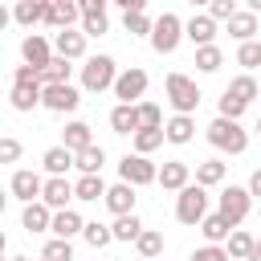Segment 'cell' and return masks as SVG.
I'll use <instances>...</instances> for the list:
<instances>
[{
	"mask_svg": "<svg viewBox=\"0 0 261 261\" xmlns=\"http://www.w3.org/2000/svg\"><path fill=\"white\" fill-rule=\"evenodd\" d=\"M114 77H118V65H114L110 53H94V57H86V65H82V90H86V94H102V90H110Z\"/></svg>",
	"mask_w": 261,
	"mask_h": 261,
	"instance_id": "6da1fadb",
	"label": "cell"
},
{
	"mask_svg": "<svg viewBox=\"0 0 261 261\" xmlns=\"http://www.w3.org/2000/svg\"><path fill=\"white\" fill-rule=\"evenodd\" d=\"M208 143H212L216 151H224V155H245V147H249V130H245L241 122L212 118V122H208Z\"/></svg>",
	"mask_w": 261,
	"mask_h": 261,
	"instance_id": "7a4b0ae2",
	"label": "cell"
},
{
	"mask_svg": "<svg viewBox=\"0 0 261 261\" xmlns=\"http://www.w3.org/2000/svg\"><path fill=\"white\" fill-rule=\"evenodd\" d=\"M179 41H184V20H179L175 12H163V16H155V20H151V49H155L159 57L175 53V49H179Z\"/></svg>",
	"mask_w": 261,
	"mask_h": 261,
	"instance_id": "3957f363",
	"label": "cell"
},
{
	"mask_svg": "<svg viewBox=\"0 0 261 261\" xmlns=\"http://www.w3.org/2000/svg\"><path fill=\"white\" fill-rule=\"evenodd\" d=\"M163 90H167V102L175 106V114H192L196 106H200V86L188 77V73H167V82H163Z\"/></svg>",
	"mask_w": 261,
	"mask_h": 261,
	"instance_id": "277c9868",
	"label": "cell"
},
{
	"mask_svg": "<svg viewBox=\"0 0 261 261\" xmlns=\"http://www.w3.org/2000/svg\"><path fill=\"white\" fill-rule=\"evenodd\" d=\"M208 216V192L200 184H188L184 192H175V220L179 224H200Z\"/></svg>",
	"mask_w": 261,
	"mask_h": 261,
	"instance_id": "5b68a950",
	"label": "cell"
},
{
	"mask_svg": "<svg viewBox=\"0 0 261 261\" xmlns=\"http://www.w3.org/2000/svg\"><path fill=\"white\" fill-rule=\"evenodd\" d=\"M147 82H151V77H147V69L130 65V69H122V73L114 77V86H110V90H114V98H118L122 106H139V102H143V94H147Z\"/></svg>",
	"mask_w": 261,
	"mask_h": 261,
	"instance_id": "8992f818",
	"label": "cell"
},
{
	"mask_svg": "<svg viewBox=\"0 0 261 261\" xmlns=\"http://www.w3.org/2000/svg\"><path fill=\"white\" fill-rule=\"evenodd\" d=\"M41 106L53 114H73L82 106V90L73 82H57V86H41Z\"/></svg>",
	"mask_w": 261,
	"mask_h": 261,
	"instance_id": "52a82bcc",
	"label": "cell"
},
{
	"mask_svg": "<svg viewBox=\"0 0 261 261\" xmlns=\"http://www.w3.org/2000/svg\"><path fill=\"white\" fill-rule=\"evenodd\" d=\"M155 171H159V167H155L147 155H122V159H118V179L130 184V188L155 184Z\"/></svg>",
	"mask_w": 261,
	"mask_h": 261,
	"instance_id": "ba28073f",
	"label": "cell"
},
{
	"mask_svg": "<svg viewBox=\"0 0 261 261\" xmlns=\"http://www.w3.org/2000/svg\"><path fill=\"white\" fill-rule=\"evenodd\" d=\"M249 208H253V196H249L245 188L228 184V188L220 192V208H216V212H220V216H224V220H228L232 228H237V224H241V220L249 216Z\"/></svg>",
	"mask_w": 261,
	"mask_h": 261,
	"instance_id": "9c48e42d",
	"label": "cell"
},
{
	"mask_svg": "<svg viewBox=\"0 0 261 261\" xmlns=\"http://www.w3.org/2000/svg\"><path fill=\"white\" fill-rule=\"evenodd\" d=\"M77 12H82V37H102L106 29H110V20H106V0H82L77 4Z\"/></svg>",
	"mask_w": 261,
	"mask_h": 261,
	"instance_id": "30bf717a",
	"label": "cell"
},
{
	"mask_svg": "<svg viewBox=\"0 0 261 261\" xmlns=\"http://www.w3.org/2000/svg\"><path fill=\"white\" fill-rule=\"evenodd\" d=\"M41 175L37 171H29V167H20V171H12V179H8V196L12 200H20V204H33V200H41Z\"/></svg>",
	"mask_w": 261,
	"mask_h": 261,
	"instance_id": "8fae6325",
	"label": "cell"
},
{
	"mask_svg": "<svg viewBox=\"0 0 261 261\" xmlns=\"http://www.w3.org/2000/svg\"><path fill=\"white\" fill-rule=\"evenodd\" d=\"M69 200H73V184H69L65 175H49V179L41 184V204H45L49 212L69 208Z\"/></svg>",
	"mask_w": 261,
	"mask_h": 261,
	"instance_id": "7c38bea8",
	"label": "cell"
},
{
	"mask_svg": "<svg viewBox=\"0 0 261 261\" xmlns=\"http://www.w3.org/2000/svg\"><path fill=\"white\" fill-rule=\"evenodd\" d=\"M155 184H159L163 192H184V188L192 184V167H188L184 159H167V163L155 171Z\"/></svg>",
	"mask_w": 261,
	"mask_h": 261,
	"instance_id": "4fadbf2b",
	"label": "cell"
},
{
	"mask_svg": "<svg viewBox=\"0 0 261 261\" xmlns=\"http://www.w3.org/2000/svg\"><path fill=\"white\" fill-rule=\"evenodd\" d=\"M77 20H82V12H77L73 0H49V4H45V24H49V29L65 33V29H73Z\"/></svg>",
	"mask_w": 261,
	"mask_h": 261,
	"instance_id": "5bb4252c",
	"label": "cell"
},
{
	"mask_svg": "<svg viewBox=\"0 0 261 261\" xmlns=\"http://www.w3.org/2000/svg\"><path fill=\"white\" fill-rule=\"evenodd\" d=\"M20 57H24V65H29V69H37V73H41V69L49 65L53 49H49V41H45L41 33H29V37L20 41Z\"/></svg>",
	"mask_w": 261,
	"mask_h": 261,
	"instance_id": "9a60e30c",
	"label": "cell"
},
{
	"mask_svg": "<svg viewBox=\"0 0 261 261\" xmlns=\"http://www.w3.org/2000/svg\"><path fill=\"white\" fill-rule=\"evenodd\" d=\"M135 200H139V196H135V188H130V184H122V179H118V184H110V188H106V196H102V204H106L114 216H130V212H135Z\"/></svg>",
	"mask_w": 261,
	"mask_h": 261,
	"instance_id": "2e32d148",
	"label": "cell"
},
{
	"mask_svg": "<svg viewBox=\"0 0 261 261\" xmlns=\"http://www.w3.org/2000/svg\"><path fill=\"white\" fill-rule=\"evenodd\" d=\"M82 212L77 208H61V212H53V220H49V232L57 237V241H73V237H82Z\"/></svg>",
	"mask_w": 261,
	"mask_h": 261,
	"instance_id": "e0dca14e",
	"label": "cell"
},
{
	"mask_svg": "<svg viewBox=\"0 0 261 261\" xmlns=\"http://www.w3.org/2000/svg\"><path fill=\"white\" fill-rule=\"evenodd\" d=\"M61 147H65L69 155H77V151H86V147H94V135H90V122H82V118H73V122H65V130H61Z\"/></svg>",
	"mask_w": 261,
	"mask_h": 261,
	"instance_id": "ac0fdd59",
	"label": "cell"
},
{
	"mask_svg": "<svg viewBox=\"0 0 261 261\" xmlns=\"http://www.w3.org/2000/svg\"><path fill=\"white\" fill-rule=\"evenodd\" d=\"M184 37L200 49V45H212V37H216V20L208 16V12H196L188 24H184Z\"/></svg>",
	"mask_w": 261,
	"mask_h": 261,
	"instance_id": "d6986e66",
	"label": "cell"
},
{
	"mask_svg": "<svg viewBox=\"0 0 261 261\" xmlns=\"http://www.w3.org/2000/svg\"><path fill=\"white\" fill-rule=\"evenodd\" d=\"M192 135H196V122H192V114H171V118L163 122V143H175V147H184V143H192Z\"/></svg>",
	"mask_w": 261,
	"mask_h": 261,
	"instance_id": "ffe728a7",
	"label": "cell"
},
{
	"mask_svg": "<svg viewBox=\"0 0 261 261\" xmlns=\"http://www.w3.org/2000/svg\"><path fill=\"white\" fill-rule=\"evenodd\" d=\"M53 49H57V57H65V61L86 57V37H82V29H65V33H57Z\"/></svg>",
	"mask_w": 261,
	"mask_h": 261,
	"instance_id": "44dd1931",
	"label": "cell"
},
{
	"mask_svg": "<svg viewBox=\"0 0 261 261\" xmlns=\"http://www.w3.org/2000/svg\"><path fill=\"white\" fill-rule=\"evenodd\" d=\"M49 220H53V212H49L41 200L24 204V212H20V228H24V232H49Z\"/></svg>",
	"mask_w": 261,
	"mask_h": 261,
	"instance_id": "7402d4cb",
	"label": "cell"
},
{
	"mask_svg": "<svg viewBox=\"0 0 261 261\" xmlns=\"http://www.w3.org/2000/svg\"><path fill=\"white\" fill-rule=\"evenodd\" d=\"M224 24H228V37H237L241 45H245V41H253V33H257V16H253L249 8H237Z\"/></svg>",
	"mask_w": 261,
	"mask_h": 261,
	"instance_id": "603a6c76",
	"label": "cell"
},
{
	"mask_svg": "<svg viewBox=\"0 0 261 261\" xmlns=\"http://www.w3.org/2000/svg\"><path fill=\"white\" fill-rule=\"evenodd\" d=\"M8 102H12V110H20V114L37 110V106H41V82H33V86H12V90H8Z\"/></svg>",
	"mask_w": 261,
	"mask_h": 261,
	"instance_id": "cb8c5ba5",
	"label": "cell"
},
{
	"mask_svg": "<svg viewBox=\"0 0 261 261\" xmlns=\"http://www.w3.org/2000/svg\"><path fill=\"white\" fill-rule=\"evenodd\" d=\"M257 249V241H253V232H245V228H232L228 232V241H224V253H228V261H249V253Z\"/></svg>",
	"mask_w": 261,
	"mask_h": 261,
	"instance_id": "d4e9b609",
	"label": "cell"
},
{
	"mask_svg": "<svg viewBox=\"0 0 261 261\" xmlns=\"http://www.w3.org/2000/svg\"><path fill=\"white\" fill-rule=\"evenodd\" d=\"M45 4H49V0H20V4L12 8V20H16L20 29L41 24V20H45Z\"/></svg>",
	"mask_w": 261,
	"mask_h": 261,
	"instance_id": "484cf974",
	"label": "cell"
},
{
	"mask_svg": "<svg viewBox=\"0 0 261 261\" xmlns=\"http://www.w3.org/2000/svg\"><path fill=\"white\" fill-rule=\"evenodd\" d=\"M102 196H106V184H102V175H77V179H73V200L98 204Z\"/></svg>",
	"mask_w": 261,
	"mask_h": 261,
	"instance_id": "4316f807",
	"label": "cell"
},
{
	"mask_svg": "<svg viewBox=\"0 0 261 261\" xmlns=\"http://www.w3.org/2000/svg\"><path fill=\"white\" fill-rule=\"evenodd\" d=\"M200 232H204V241H208V245H224V241H228V232H232V224H228L220 212H208V216L200 220Z\"/></svg>",
	"mask_w": 261,
	"mask_h": 261,
	"instance_id": "83f0119b",
	"label": "cell"
},
{
	"mask_svg": "<svg viewBox=\"0 0 261 261\" xmlns=\"http://www.w3.org/2000/svg\"><path fill=\"white\" fill-rule=\"evenodd\" d=\"M228 98H237L241 106H249V102H257V77L253 73H237L232 82H228V90H224Z\"/></svg>",
	"mask_w": 261,
	"mask_h": 261,
	"instance_id": "f1b7e54d",
	"label": "cell"
},
{
	"mask_svg": "<svg viewBox=\"0 0 261 261\" xmlns=\"http://www.w3.org/2000/svg\"><path fill=\"white\" fill-rule=\"evenodd\" d=\"M102 163H106V151L94 143V147H86V151H77L73 155V167L82 171V175H102Z\"/></svg>",
	"mask_w": 261,
	"mask_h": 261,
	"instance_id": "f546056e",
	"label": "cell"
},
{
	"mask_svg": "<svg viewBox=\"0 0 261 261\" xmlns=\"http://www.w3.org/2000/svg\"><path fill=\"white\" fill-rule=\"evenodd\" d=\"M69 73H73V65H69L65 57H57V53H53V57H49V65L37 73V82H41V86H57V82H69Z\"/></svg>",
	"mask_w": 261,
	"mask_h": 261,
	"instance_id": "4dcf8cb0",
	"label": "cell"
},
{
	"mask_svg": "<svg viewBox=\"0 0 261 261\" xmlns=\"http://www.w3.org/2000/svg\"><path fill=\"white\" fill-rule=\"evenodd\" d=\"M224 163L220 159H204V163H196V184L208 192V188H216V184H224Z\"/></svg>",
	"mask_w": 261,
	"mask_h": 261,
	"instance_id": "1f68e13d",
	"label": "cell"
},
{
	"mask_svg": "<svg viewBox=\"0 0 261 261\" xmlns=\"http://www.w3.org/2000/svg\"><path fill=\"white\" fill-rule=\"evenodd\" d=\"M110 130H114V135H135V130H139L135 106H122V102H118V106L110 110Z\"/></svg>",
	"mask_w": 261,
	"mask_h": 261,
	"instance_id": "d6a6232c",
	"label": "cell"
},
{
	"mask_svg": "<svg viewBox=\"0 0 261 261\" xmlns=\"http://www.w3.org/2000/svg\"><path fill=\"white\" fill-rule=\"evenodd\" d=\"M41 163H45V171H49V175H65V171L73 167V155H69L65 147H49V151L41 155Z\"/></svg>",
	"mask_w": 261,
	"mask_h": 261,
	"instance_id": "836d02e7",
	"label": "cell"
},
{
	"mask_svg": "<svg viewBox=\"0 0 261 261\" xmlns=\"http://www.w3.org/2000/svg\"><path fill=\"white\" fill-rule=\"evenodd\" d=\"M139 232H143V220L130 212V216H114V224H110V237L114 241H139Z\"/></svg>",
	"mask_w": 261,
	"mask_h": 261,
	"instance_id": "e575fe53",
	"label": "cell"
},
{
	"mask_svg": "<svg viewBox=\"0 0 261 261\" xmlns=\"http://www.w3.org/2000/svg\"><path fill=\"white\" fill-rule=\"evenodd\" d=\"M135 249H139V257H143V261H155V257L163 253V232L143 228V232H139V241H135Z\"/></svg>",
	"mask_w": 261,
	"mask_h": 261,
	"instance_id": "d590c367",
	"label": "cell"
},
{
	"mask_svg": "<svg viewBox=\"0 0 261 261\" xmlns=\"http://www.w3.org/2000/svg\"><path fill=\"white\" fill-rule=\"evenodd\" d=\"M220 65H224V53H220L216 45H200V49H196V69H200V73H216Z\"/></svg>",
	"mask_w": 261,
	"mask_h": 261,
	"instance_id": "8d00e7d4",
	"label": "cell"
},
{
	"mask_svg": "<svg viewBox=\"0 0 261 261\" xmlns=\"http://www.w3.org/2000/svg\"><path fill=\"white\" fill-rule=\"evenodd\" d=\"M135 118H139V130H159L163 126V110L155 102H139L135 106Z\"/></svg>",
	"mask_w": 261,
	"mask_h": 261,
	"instance_id": "74e56055",
	"label": "cell"
},
{
	"mask_svg": "<svg viewBox=\"0 0 261 261\" xmlns=\"http://www.w3.org/2000/svg\"><path fill=\"white\" fill-rule=\"evenodd\" d=\"M82 237H86V245L90 249H106L114 237H110V224H98V220H86L82 224Z\"/></svg>",
	"mask_w": 261,
	"mask_h": 261,
	"instance_id": "f35d334b",
	"label": "cell"
},
{
	"mask_svg": "<svg viewBox=\"0 0 261 261\" xmlns=\"http://www.w3.org/2000/svg\"><path fill=\"white\" fill-rule=\"evenodd\" d=\"M130 139H135V155H151V151L163 147V126L159 130H135Z\"/></svg>",
	"mask_w": 261,
	"mask_h": 261,
	"instance_id": "ab89813d",
	"label": "cell"
},
{
	"mask_svg": "<svg viewBox=\"0 0 261 261\" xmlns=\"http://www.w3.org/2000/svg\"><path fill=\"white\" fill-rule=\"evenodd\" d=\"M237 65H245V73L257 69V65H261V41H245V45H237Z\"/></svg>",
	"mask_w": 261,
	"mask_h": 261,
	"instance_id": "60d3db41",
	"label": "cell"
},
{
	"mask_svg": "<svg viewBox=\"0 0 261 261\" xmlns=\"http://www.w3.org/2000/svg\"><path fill=\"white\" fill-rule=\"evenodd\" d=\"M122 24L130 37H151V16L147 12H122Z\"/></svg>",
	"mask_w": 261,
	"mask_h": 261,
	"instance_id": "b9f144b4",
	"label": "cell"
},
{
	"mask_svg": "<svg viewBox=\"0 0 261 261\" xmlns=\"http://www.w3.org/2000/svg\"><path fill=\"white\" fill-rule=\"evenodd\" d=\"M245 110H249V106H241V102L228 98V94H220V102H216V118H228V122H241Z\"/></svg>",
	"mask_w": 261,
	"mask_h": 261,
	"instance_id": "7bdbcfd3",
	"label": "cell"
},
{
	"mask_svg": "<svg viewBox=\"0 0 261 261\" xmlns=\"http://www.w3.org/2000/svg\"><path fill=\"white\" fill-rule=\"evenodd\" d=\"M41 257H45V261H73V245H69V241H57V237H53V241L45 245V253H41Z\"/></svg>",
	"mask_w": 261,
	"mask_h": 261,
	"instance_id": "ee69618b",
	"label": "cell"
},
{
	"mask_svg": "<svg viewBox=\"0 0 261 261\" xmlns=\"http://www.w3.org/2000/svg\"><path fill=\"white\" fill-rule=\"evenodd\" d=\"M24 155V147H20V139H12V135H4L0 139V163H16Z\"/></svg>",
	"mask_w": 261,
	"mask_h": 261,
	"instance_id": "f6af8a7d",
	"label": "cell"
},
{
	"mask_svg": "<svg viewBox=\"0 0 261 261\" xmlns=\"http://www.w3.org/2000/svg\"><path fill=\"white\" fill-rule=\"evenodd\" d=\"M192 261H228V253H224V245H200L192 253Z\"/></svg>",
	"mask_w": 261,
	"mask_h": 261,
	"instance_id": "bcb514c9",
	"label": "cell"
},
{
	"mask_svg": "<svg viewBox=\"0 0 261 261\" xmlns=\"http://www.w3.org/2000/svg\"><path fill=\"white\" fill-rule=\"evenodd\" d=\"M232 12H237V4H232V0H212V4H208V16H212L216 24H220V20H228Z\"/></svg>",
	"mask_w": 261,
	"mask_h": 261,
	"instance_id": "7dc6e473",
	"label": "cell"
},
{
	"mask_svg": "<svg viewBox=\"0 0 261 261\" xmlns=\"http://www.w3.org/2000/svg\"><path fill=\"white\" fill-rule=\"evenodd\" d=\"M37 82V69H29V65H16V73H12V86H33Z\"/></svg>",
	"mask_w": 261,
	"mask_h": 261,
	"instance_id": "c3c4849f",
	"label": "cell"
},
{
	"mask_svg": "<svg viewBox=\"0 0 261 261\" xmlns=\"http://www.w3.org/2000/svg\"><path fill=\"white\" fill-rule=\"evenodd\" d=\"M122 12H147V0H118Z\"/></svg>",
	"mask_w": 261,
	"mask_h": 261,
	"instance_id": "681fc988",
	"label": "cell"
},
{
	"mask_svg": "<svg viewBox=\"0 0 261 261\" xmlns=\"http://www.w3.org/2000/svg\"><path fill=\"white\" fill-rule=\"evenodd\" d=\"M245 192H249V196H261V167L249 175V188H245Z\"/></svg>",
	"mask_w": 261,
	"mask_h": 261,
	"instance_id": "f907efd6",
	"label": "cell"
},
{
	"mask_svg": "<svg viewBox=\"0 0 261 261\" xmlns=\"http://www.w3.org/2000/svg\"><path fill=\"white\" fill-rule=\"evenodd\" d=\"M8 20H12V12H8V8H4V4H0V29H4V24H8Z\"/></svg>",
	"mask_w": 261,
	"mask_h": 261,
	"instance_id": "816d5d0a",
	"label": "cell"
},
{
	"mask_svg": "<svg viewBox=\"0 0 261 261\" xmlns=\"http://www.w3.org/2000/svg\"><path fill=\"white\" fill-rule=\"evenodd\" d=\"M4 208H8V192L0 188V216H4Z\"/></svg>",
	"mask_w": 261,
	"mask_h": 261,
	"instance_id": "f5cc1de1",
	"label": "cell"
},
{
	"mask_svg": "<svg viewBox=\"0 0 261 261\" xmlns=\"http://www.w3.org/2000/svg\"><path fill=\"white\" fill-rule=\"evenodd\" d=\"M249 261H261V249H253V253H249Z\"/></svg>",
	"mask_w": 261,
	"mask_h": 261,
	"instance_id": "db71d44e",
	"label": "cell"
},
{
	"mask_svg": "<svg viewBox=\"0 0 261 261\" xmlns=\"http://www.w3.org/2000/svg\"><path fill=\"white\" fill-rule=\"evenodd\" d=\"M4 245H8V237H4V232H0V253H4Z\"/></svg>",
	"mask_w": 261,
	"mask_h": 261,
	"instance_id": "11a10c76",
	"label": "cell"
},
{
	"mask_svg": "<svg viewBox=\"0 0 261 261\" xmlns=\"http://www.w3.org/2000/svg\"><path fill=\"white\" fill-rule=\"evenodd\" d=\"M8 261H29V257H8Z\"/></svg>",
	"mask_w": 261,
	"mask_h": 261,
	"instance_id": "9f6ffc18",
	"label": "cell"
},
{
	"mask_svg": "<svg viewBox=\"0 0 261 261\" xmlns=\"http://www.w3.org/2000/svg\"><path fill=\"white\" fill-rule=\"evenodd\" d=\"M257 98H261V82H257Z\"/></svg>",
	"mask_w": 261,
	"mask_h": 261,
	"instance_id": "6f0895ef",
	"label": "cell"
},
{
	"mask_svg": "<svg viewBox=\"0 0 261 261\" xmlns=\"http://www.w3.org/2000/svg\"><path fill=\"white\" fill-rule=\"evenodd\" d=\"M257 135H261V118H257Z\"/></svg>",
	"mask_w": 261,
	"mask_h": 261,
	"instance_id": "680465c9",
	"label": "cell"
},
{
	"mask_svg": "<svg viewBox=\"0 0 261 261\" xmlns=\"http://www.w3.org/2000/svg\"><path fill=\"white\" fill-rule=\"evenodd\" d=\"M0 261H4V253H0Z\"/></svg>",
	"mask_w": 261,
	"mask_h": 261,
	"instance_id": "91938a15",
	"label": "cell"
},
{
	"mask_svg": "<svg viewBox=\"0 0 261 261\" xmlns=\"http://www.w3.org/2000/svg\"><path fill=\"white\" fill-rule=\"evenodd\" d=\"M257 249H261V241H257Z\"/></svg>",
	"mask_w": 261,
	"mask_h": 261,
	"instance_id": "94428289",
	"label": "cell"
},
{
	"mask_svg": "<svg viewBox=\"0 0 261 261\" xmlns=\"http://www.w3.org/2000/svg\"><path fill=\"white\" fill-rule=\"evenodd\" d=\"M41 261H45V257H41Z\"/></svg>",
	"mask_w": 261,
	"mask_h": 261,
	"instance_id": "6125c7cd",
	"label": "cell"
},
{
	"mask_svg": "<svg viewBox=\"0 0 261 261\" xmlns=\"http://www.w3.org/2000/svg\"><path fill=\"white\" fill-rule=\"evenodd\" d=\"M139 261H143V257H139Z\"/></svg>",
	"mask_w": 261,
	"mask_h": 261,
	"instance_id": "be15d7a7",
	"label": "cell"
}]
</instances>
